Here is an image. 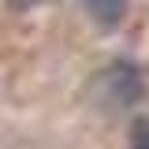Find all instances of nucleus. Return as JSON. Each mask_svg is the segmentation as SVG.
Wrapping results in <instances>:
<instances>
[{
  "mask_svg": "<svg viewBox=\"0 0 149 149\" xmlns=\"http://www.w3.org/2000/svg\"><path fill=\"white\" fill-rule=\"evenodd\" d=\"M11 4H15V8H34L37 0H11Z\"/></svg>",
  "mask_w": 149,
  "mask_h": 149,
  "instance_id": "3",
  "label": "nucleus"
},
{
  "mask_svg": "<svg viewBox=\"0 0 149 149\" xmlns=\"http://www.w3.org/2000/svg\"><path fill=\"white\" fill-rule=\"evenodd\" d=\"M86 11H90L104 30H112V26H119L123 15H127V0H86Z\"/></svg>",
  "mask_w": 149,
  "mask_h": 149,
  "instance_id": "1",
  "label": "nucleus"
},
{
  "mask_svg": "<svg viewBox=\"0 0 149 149\" xmlns=\"http://www.w3.org/2000/svg\"><path fill=\"white\" fill-rule=\"evenodd\" d=\"M130 149H149V123H134V138H130Z\"/></svg>",
  "mask_w": 149,
  "mask_h": 149,
  "instance_id": "2",
  "label": "nucleus"
}]
</instances>
